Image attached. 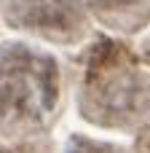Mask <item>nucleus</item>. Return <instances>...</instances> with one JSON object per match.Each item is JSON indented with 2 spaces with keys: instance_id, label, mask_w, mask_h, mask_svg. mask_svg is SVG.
I'll use <instances>...</instances> for the list:
<instances>
[{
  "instance_id": "nucleus-4",
  "label": "nucleus",
  "mask_w": 150,
  "mask_h": 153,
  "mask_svg": "<svg viewBox=\"0 0 150 153\" xmlns=\"http://www.w3.org/2000/svg\"><path fill=\"white\" fill-rule=\"evenodd\" d=\"M70 153H113V148H102V145H94V143H86L83 148H72Z\"/></svg>"
},
{
  "instance_id": "nucleus-3",
  "label": "nucleus",
  "mask_w": 150,
  "mask_h": 153,
  "mask_svg": "<svg viewBox=\"0 0 150 153\" xmlns=\"http://www.w3.org/2000/svg\"><path fill=\"white\" fill-rule=\"evenodd\" d=\"M91 8L97 13H102L105 19H137V13L142 8H148L150 0H89Z\"/></svg>"
},
{
  "instance_id": "nucleus-2",
  "label": "nucleus",
  "mask_w": 150,
  "mask_h": 153,
  "mask_svg": "<svg viewBox=\"0 0 150 153\" xmlns=\"http://www.w3.org/2000/svg\"><path fill=\"white\" fill-rule=\"evenodd\" d=\"M0 11L11 24L40 35H70L83 19L78 0H0Z\"/></svg>"
},
{
  "instance_id": "nucleus-1",
  "label": "nucleus",
  "mask_w": 150,
  "mask_h": 153,
  "mask_svg": "<svg viewBox=\"0 0 150 153\" xmlns=\"http://www.w3.org/2000/svg\"><path fill=\"white\" fill-rule=\"evenodd\" d=\"M56 102V67L54 59L21 46L8 43L0 48V124L27 126L43 121Z\"/></svg>"
}]
</instances>
